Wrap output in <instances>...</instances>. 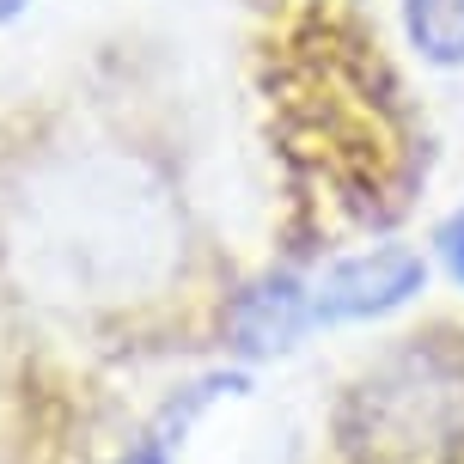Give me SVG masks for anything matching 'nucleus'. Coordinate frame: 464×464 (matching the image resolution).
<instances>
[{"label": "nucleus", "instance_id": "nucleus-6", "mask_svg": "<svg viewBox=\"0 0 464 464\" xmlns=\"http://www.w3.org/2000/svg\"><path fill=\"white\" fill-rule=\"evenodd\" d=\"M24 0H0V19H13V13H19Z\"/></svg>", "mask_w": 464, "mask_h": 464}, {"label": "nucleus", "instance_id": "nucleus-2", "mask_svg": "<svg viewBox=\"0 0 464 464\" xmlns=\"http://www.w3.org/2000/svg\"><path fill=\"white\" fill-rule=\"evenodd\" d=\"M300 330H312V312H305V281H294V276L256 281L251 294L232 305V336L251 348V354L287 348Z\"/></svg>", "mask_w": 464, "mask_h": 464}, {"label": "nucleus", "instance_id": "nucleus-5", "mask_svg": "<svg viewBox=\"0 0 464 464\" xmlns=\"http://www.w3.org/2000/svg\"><path fill=\"white\" fill-rule=\"evenodd\" d=\"M122 464H165V452H160V446H135Z\"/></svg>", "mask_w": 464, "mask_h": 464}, {"label": "nucleus", "instance_id": "nucleus-4", "mask_svg": "<svg viewBox=\"0 0 464 464\" xmlns=\"http://www.w3.org/2000/svg\"><path fill=\"white\" fill-rule=\"evenodd\" d=\"M434 251H440V263H446V276L464 287V202L452 214L440 220V232H434Z\"/></svg>", "mask_w": 464, "mask_h": 464}, {"label": "nucleus", "instance_id": "nucleus-1", "mask_svg": "<svg viewBox=\"0 0 464 464\" xmlns=\"http://www.w3.org/2000/svg\"><path fill=\"white\" fill-rule=\"evenodd\" d=\"M428 287V263L410 245H379L330 263L318 281H305V312L312 324H367L385 312H403Z\"/></svg>", "mask_w": 464, "mask_h": 464}, {"label": "nucleus", "instance_id": "nucleus-3", "mask_svg": "<svg viewBox=\"0 0 464 464\" xmlns=\"http://www.w3.org/2000/svg\"><path fill=\"white\" fill-rule=\"evenodd\" d=\"M403 37L428 68H464V0H403Z\"/></svg>", "mask_w": 464, "mask_h": 464}]
</instances>
